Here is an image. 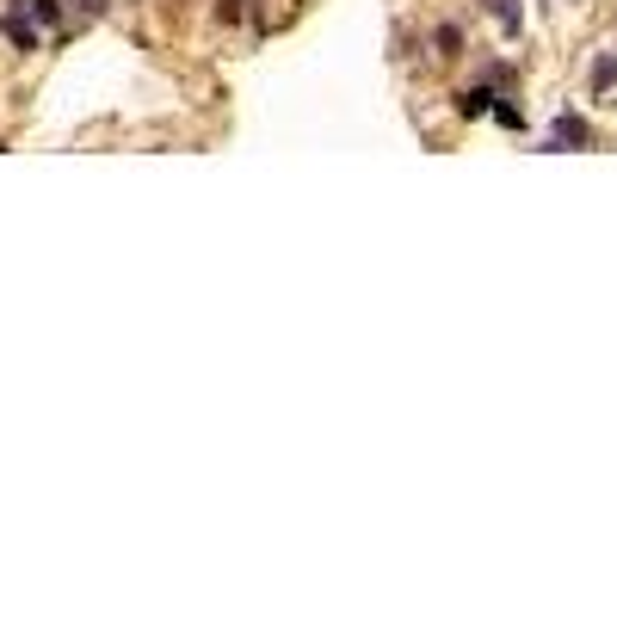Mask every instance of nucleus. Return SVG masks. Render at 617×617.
Masks as SVG:
<instances>
[{
  "mask_svg": "<svg viewBox=\"0 0 617 617\" xmlns=\"http://www.w3.org/2000/svg\"><path fill=\"white\" fill-rule=\"evenodd\" d=\"M68 7H75L81 19H105V13H112V0H68Z\"/></svg>",
  "mask_w": 617,
  "mask_h": 617,
  "instance_id": "8",
  "label": "nucleus"
},
{
  "mask_svg": "<svg viewBox=\"0 0 617 617\" xmlns=\"http://www.w3.org/2000/svg\"><path fill=\"white\" fill-rule=\"evenodd\" d=\"M432 44H439V56H445V62H457V56H463V25L439 19V25H432Z\"/></svg>",
  "mask_w": 617,
  "mask_h": 617,
  "instance_id": "4",
  "label": "nucleus"
},
{
  "mask_svg": "<svg viewBox=\"0 0 617 617\" xmlns=\"http://www.w3.org/2000/svg\"><path fill=\"white\" fill-rule=\"evenodd\" d=\"M593 142V124L580 118V112H562L556 124H550V136H543V155H562V149H587Z\"/></svg>",
  "mask_w": 617,
  "mask_h": 617,
  "instance_id": "1",
  "label": "nucleus"
},
{
  "mask_svg": "<svg viewBox=\"0 0 617 617\" xmlns=\"http://www.w3.org/2000/svg\"><path fill=\"white\" fill-rule=\"evenodd\" d=\"M25 7H31V25H38V31L62 25V0H25Z\"/></svg>",
  "mask_w": 617,
  "mask_h": 617,
  "instance_id": "5",
  "label": "nucleus"
},
{
  "mask_svg": "<svg viewBox=\"0 0 617 617\" xmlns=\"http://www.w3.org/2000/svg\"><path fill=\"white\" fill-rule=\"evenodd\" d=\"M617 87V56H599L593 62V93H611Z\"/></svg>",
  "mask_w": 617,
  "mask_h": 617,
  "instance_id": "6",
  "label": "nucleus"
},
{
  "mask_svg": "<svg viewBox=\"0 0 617 617\" xmlns=\"http://www.w3.org/2000/svg\"><path fill=\"white\" fill-rule=\"evenodd\" d=\"M241 13H247V0H223V7H216V19H223V25H229V19H241Z\"/></svg>",
  "mask_w": 617,
  "mask_h": 617,
  "instance_id": "10",
  "label": "nucleus"
},
{
  "mask_svg": "<svg viewBox=\"0 0 617 617\" xmlns=\"http://www.w3.org/2000/svg\"><path fill=\"white\" fill-rule=\"evenodd\" d=\"M494 99H500V93H494V81L482 75L476 87H463V93H457V118H488V112H494Z\"/></svg>",
  "mask_w": 617,
  "mask_h": 617,
  "instance_id": "3",
  "label": "nucleus"
},
{
  "mask_svg": "<svg viewBox=\"0 0 617 617\" xmlns=\"http://www.w3.org/2000/svg\"><path fill=\"white\" fill-rule=\"evenodd\" d=\"M488 13H494L506 31H513V38H519V7H513V0H488Z\"/></svg>",
  "mask_w": 617,
  "mask_h": 617,
  "instance_id": "7",
  "label": "nucleus"
},
{
  "mask_svg": "<svg viewBox=\"0 0 617 617\" xmlns=\"http://www.w3.org/2000/svg\"><path fill=\"white\" fill-rule=\"evenodd\" d=\"M0 31H7V44H13L19 56L38 50V31H31V7H25V0H7V13H0Z\"/></svg>",
  "mask_w": 617,
  "mask_h": 617,
  "instance_id": "2",
  "label": "nucleus"
},
{
  "mask_svg": "<svg viewBox=\"0 0 617 617\" xmlns=\"http://www.w3.org/2000/svg\"><path fill=\"white\" fill-rule=\"evenodd\" d=\"M494 118H500L506 130H519V124H525V112H519V105H494Z\"/></svg>",
  "mask_w": 617,
  "mask_h": 617,
  "instance_id": "9",
  "label": "nucleus"
}]
</instances>
